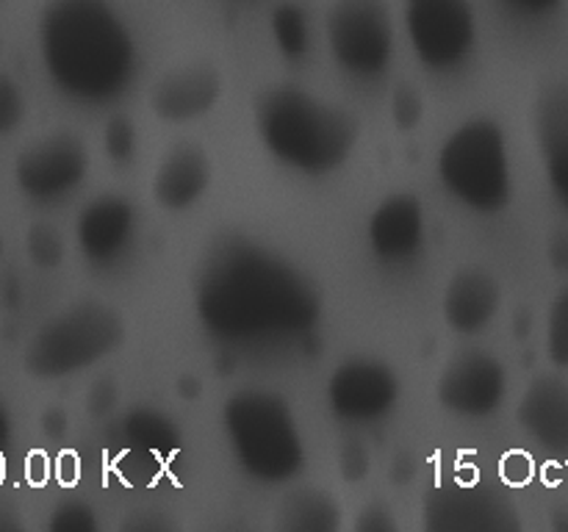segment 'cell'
Instances as JSON below:
<instances>
[{
  "label": "cell",
  "mask_w": 568,
  "mask_h": 532,
  "mask_svg": "<svg viewBox=\"0 0 568 532\" xmlns=\"http://www.w3.org/2000/svg\"><path fill=\"white\" fill-rule=\"evenodd\" d=\"M205 336L236 352L303 347L322 321V294L294 260L244 236L211 247L194 277Z\"/></svg>",
  "instance_id": "cell-1"
},
{
  "label": "cell",
  "mask_w": 568,
  "mask_h": 532,
  "mask_svg": "<svg viewBox=\"0 0 568 532\" xmlns=\"http://www.w3.org/2000/svg\"><path fill=\"white\" fill-rule=\"evenodd\" d=\"M37 48L55 92L83 109L120 103L136 83L139 42L111 0H48Z\"/></svg>",
  "instance_id": "cell-2"
},
{
  "label": "cell",
  "mask_w": 568,
  "mask_h": 532,
  "mask_svg": "<svg viewBox=\"0 0 568 532\" xmlns=\"http://www.w3.org/2000/svg\"><path fill=\"white\" fill-rule=\"evenodd\" d=\"M255 133L266 153L303 177L336 175L358 147V122L344 105L294 83L264 89L255 100Z\"/></svg>",
  "instance_id": "cell-3"
},
{
  "label": "cell",
  "mask_w": 568,
  "mask_h": 532,
  "mask_svg": "<svg viewBox=\"0 0 568 532\" xmlns=\"http://www.w3.org/2000/svg\"><path fill=\"white\" fill-rule=\"evenodd\" d=\"M222 432L239 471L258 485H288L308 463L297 413L270 388L233 391L222 405Z\"/></svg>",
  "instance_id": "cell-4"
},
{
  "label": "cell",
  "mask_w": 568,
  "mask_h": 532,
  "mask_svg": "<svg viewBox=\"0 0 568 532\" xmlns=\"http://www.w3.org/2000/svg\"><path fill=\"white\" fill-rule=\"evenodd\" d=\"M436 177L447 197L475 214H499L514 197L508 136L491 116H471L449 131L436 153Z\"/></svg>",
  "instance_id": "cell-5"
},
{
  "label": "cell",
  "mask_w": 568,
  "mask_h": 532,
  "mask_svg": "<svg viewBox=\"0 0 568 532\" xmlns=\"http://www.w3.org/2000/svg\"><path fill=\"white\" fill-rule=\"evenodd\" d=\"M120 310L100 299H81L48 316L22 349V369L31 380L53 382L81 375L125 344Z\"/></svg>",
  "instance_id": "cell-6"
},
{
  "label": "cell",
  "mask_w": 568,
  "mask_h": 532,
  "mask_svg": "<svg viewBox=\"0 0 568 532\" xmlns=\"http://www.w3.org/2000/svg\"><path fill=\"white\" fill-rule=\"evenodd\" d=\"M325 37L333 64L349 81L377 83L392 70L397 31L386 0H333Z\"/></svg>",
  "instance_id": "cell-7"
},
{
  "label": "cell",
  "mask_w": 568,
  "mask_h": 532,
  "mask_svg": "<svg viewBox=\"0 0 568 532\" xmlns=\"http://www.w3.org/2000/svg\"><path fill=\"white\" fill-rule=\"evenodd\" d=\"M403 25L416 61L433 75H455L477 50L471 0H403Z\"/></svg>",
  "instance_id": "cell-8"
},
{
  "label": "cell",
  "mask_w": 568,
  "mask_h": 532,
  "mask_svg": "<svg viewBox=\"0 0 568 532\" xmlns=\"http://www.w3.org/2000/svg\"><path fill=\"white\" fill-rule=\"evenodd\" d=\"M92 170L89 144L72 131H50L33 139L14 158V186L28 203L59 205L78 194Z\"/></svg>",
  "instance_id": "cell-9"
},
{
  "label": "cell",
  "mask_w": 568,
  "mask_h": 532,
  "mask_svg": "<svg viewBox=\"0 0 568 532\" xmlns=\"http://www.w3.org/2000/svg\"><path fill=\"white\" fill-rule=\"evenodd\" d=\"M403 380L381 358H347L325 382L327 410L347 427H375L397 410Z\"/></svg>",
  "instance_id": "cell-10"
},
{
  "label": "cell",
  "mask_w": 568,
  "mask_h": 532,
  "mask_svg": "<svg viewBox=\"0 0 568 532\" xmlns=\"http://www.w3.org/2000/svg\"><path fill=\"white\" fill-rule=\"evenodd\" d=\"M422 524L430 532H516L521 519L503 491L480 482H444L422 499Z\"/></svg>",
  "instance_id": "cell-11"
},
{
  "label": "cell",
  "mask_w": 568,
  "mask_h": 532,
  "mask_svg": "<svg viewBox=\"0 0 568 532\" xmlns=\"http://www.w3.org/2000/svg\"><path fill=\"white\" fill-rule=\"evenodd\" d=\"M508 397V369L486 349L455 355L436 380V402L460 421H486Z\"/></svg>",
  "instance_id": "cell-12"
},
{
  "label": "cell",
  "mask_w": 568,
  "mask_h": 532,
  "mask_svg": "<svg viewBox=\"0 0 568 532\" xmlns=\"http://www.w3.org/2000/svg\"><path fill=\"white\" fill-rule=\"evenodd\" d=\"M139 208L125 194H98L75 216L78 253L94 269H116L139 242Z\"/></svg>",
  "instance_id": "cell-13"
},
{
  "label": "cell",
  "mask_w": 568,
  "mask_h": 532,
  "mask_svg": "<svg viewBox=\"0 0 568 532\" xmlns=\"http://www.w3.org/2000/svg\"><path fill=\"white\" fill-rule=\"evenodd\" d=\"M366 247L388 269L416 264L427 247V208L419 194L394 192L383 197L366 219Z\"/></svg>",
  "instance_id": "cell-14"
},
{
  "label": "cell",
  "mask_w": 568,
  "mask_h": 532,
  "mask_svg": "<svg viewBox=\"0 0 568 532\" xmlns=\"http://www.w3.org/2000/svg\"><path fill=\"white\" fill-rule=\"evenodd\" d=\"M116 463L133 482H153L175 463L181 452V430L175 419L155 408H133L116 432Z\"/></svg>",
  "instance_id": "cell-15"
},
{
  "label": "cell",
  "mask_w": 568,
  "mask_h": 532,
  "mask_svg": "<svg viewBox=\"0 0 568 532\" xmlns=\"http://www.w3.org/2000/svg\"><path fill=\"white\" fill-rule=\"evenodd\" d=\"M225 83L211 64H186L164 72L150 92V109L166 125H189L209 116L222 100Z\"/></svg>",
  "instance_id": "cell-16"
},
{
  "label": "cell",
  "mask_w": 568,
  "mask_h": 532,
  "mask_svg": "<svg viewBox=\"0 0 568 532\" xmlns=\"http://www.w3.org/2000/svg\"><path fill=\"white\" fill-rule=\"evenodd\" d=\"M214 181V164L197 142H175L164 150L150 181L155 205L170 214H183L203 203Z\"/></svg>",
  "instance_id": "cell-17"
},
{
  "label": "cell",
  "mask_w": 568,
  "mask_h": 532,
  "mask_svg": "<svg viewBox=\"0 0 568 532\" xmlns=\"http://www.w3.org/2000/svg\"><path fill=\"white\" fill-rule=\"evenodd\" d=\"M503 308V286L486 266H460L449 275L442 294L444 325L455 336H480Z\"/></svg>",
  "instance_id": "cell-18"
},
{
  "label": "cell",
  "mask_w": 568,
  "mask_h": 532,
  "mask_svg": "<svg viewBox=\"0 0 568 532\" xmlns=\"http://www.w3.org/2000/svg\"><path fill=\"white\" fill-rule=\"evenodd\" d=\"M521 432L544 449L568 452V382L560 377H536L516 408Z\"/></svg>",
  "instance_id": "cell-19"
},
{
  "label": "cell",
  "mask_w": 568,
  "mask_h": 532,
  "mask_svg": "<svg viewBox=\"0 0 568 532\" xmlns=\"http://www.w3.org/2000/svg\"><path fill=\"white\" fill-rule=\"evenodd\" d=\"M536 139L544 172L568 214V86H552L536 105Z\"/></svg>",
  "instance_id": "cell-20"
},
{
  "label": "cell",
  "mask_w": 568,
  "mask_h": 532,
  "mask_svg": "<svg viewBox=\"0 0 568 532\" xmlns=\"http://www.w3.org/2000/svg\"><path fill=\"white\" fill-rule=\"evenodd\" d=\"M342 524L338 499L320 488H288L275 504V530L281 532H338Z\"/></svg>",
  "instance_id": "cell-21"
},
{
  "label": "cell",
  "mask_w": 568,
  "mask_h": 532,
  "mask_svg": "<svg viewBox=\"0 0 568 532\" xmlns=\"http://www.w3.org/2000/svg\"><path fill=\"white\" fill-rule=\"evenodd\" d=\"M272 42L286 61H303L311 53V22L303 6L283 0L270 17Z\"/></svg>",
  "instance_id": "cell-22"
},
{
  "label": "cell",
  "mask_w": 568,
  "mask_h": 532,
  "mask_svg": "<svg viewBox=\"0 0 568 532\" xmlns=\"http://www.w3.org/2000/svg\"><path fill=\"white\" fill-rule=\"evenodd\" d=\"M22 244H26L28 260L39 272H55L67 258V238L53 222H31Z\"/></svg>",
  "instance_id": "cell-23"
},
{
  "label": "cell",
  "mask_w": 568,
  "mask_h": 532,
  "mask_svg": "<svg viewBox=\"0 0 568 532\" xmlns=\"http://www.w3.org/2000/svg\"><path fill=\"white\" fill-rule=\"evenodd\" d=\"M103 150L109 155L111 164L116 166H128L133 164L136 158V150H139V136H136V125L133 120L128 116L116 114L105 122V131H103Z\"/></svg>",
  "instance_id": "cell-24"
},
{
  "label": "cell",
  "mask_w": 568,
  "mask_h": 532,
  "mask_svg": "<svg viewBox=\"0 0 568 532\" xmlns=\"http://www.w3.org/2000/svg\"><path fill=\"white\" fill-rule=\"evenodd\" d=\"M28 116V98L22 83L9 72H0V139L22 127Z\"/></svg>",
  "instance_id": "cell-25"
},
{
  "label": "cell",
  "mask_w": 568,
  "mask_h": 532,
  "mask_svg": "<svg viewBox=\"0 0 568 532\" xmlns=\"http://www.w3.org/2000/svg\"><path fill=\"white\" fill-rule=\"evenodd\" d=\"M388 111L399 133H414L425 120V98L414 83H397L388 100Z\"/></svg>",
  "instance_id": "cell-26"
},
{
  "label": "cell",
  "mask_w": 568,
  "mask_h": 532,
  "mask_svg": "<svg viewBox=\"0 0 568 532\" xmlns=\"http://www.w3.org/2000/svg\"><path fill=\"white\" fill-rule=\"evenodd\" d=\"M547 355L558 369H568V288L560 291L549 305Z\"/></svg>",
  "instance_id": "cell-27"
},
{
  "label": "cell",
  "mask_w": 568,
  "mask_h": 532,
  "mask_svg": "<svg viewBox=\"0 0 568 532\" xmlns=\"http://www.w3.org/2000/svg\"><path fill=\"white\" fill-rule=\"evenodd\" d=\"M100 526L98 513L83 499H64L50 510L48 530L50 532H94Z\"/></svg>",
  "instance_id": "cell-28"
},
{
  "label": "cell",
  "mask_w": 568,
  "mask_h": 532,
  "mask_svg": "<svg viewBox=\"0 0 568 532\" xmlns=\"http://www.w3.org/2000/svg\"><path fill=\"white\" fill-rule=\"evenodd\" d=\"M120 399H122L120 382H116L114 377H98V380L87 388L83 408H87V416L92 421H105L114 416Z\"/></svg>",
  "instance_id": "cell-29"
},
{
  "label": "cell",
  "mask_w": 568,
  "mask_h": 532,
  "mask_svg": "<svg viewBox=\"0 0 568 532\" xmlns=\"http://www.w3.org/2000/svg\"><path fill=\"white\" fill-rule=\"evenodd\" d=\"M372 471V452L358 438H347L338 449V474L344 482H364Z\"/></svg>",
  "instance_id": "cell-30"
},
{
  "label": "cell",
  "mask_w": 568,
  "mask_h": 532,
  "mask_svg": "<svg viewBox=\"0 0 568 532\" xmlns=\"http://www.w3.org/2000/svg\"><path fill=\"white\" fill-rule=\"evenodd\" d=\"M355 532H397L399 524L386 504H366L353 521Z\"/></svg>",
  "instance_id": "cell-31"
},
{
  "label": "cell",
  "mask_w": 568,
  "mask_h": 532,
  "mask_svg": "<svg viewBox=\"0 0 568 532\" xmlns=\"http://www.w3.org/2000/svg\"><path fill=\"white\" fill-rule=\"evenodd\" d=\"M170 526H172V519H164L159 510H153L150 515H148V510H139V513L125 515V521H122V530H136V532L170 530Z\"/></svg>",
  "instance_id": "cell-32"
},
{
  "label": "cell",
  "mask_w": 568,
  "mask_h": 532,
  "mask_svg": "<svg viewBox=\"0 0 568 532\" xmlns=\"http://www.w3.org/2000/svg\"><path fill=\"white\" fill-rule=\"evenodd\" d=\"M510 11L521 17H547L564 6V0H503Z\"/></svg>",
  "instance_id": "cell-33"
},
{
  "label": "cell",
  "mask_w": 568,
  "mask_h": 532,
  "mask_svg": "<svg viewBox=\"0 0 568 532\" xmlns=\"http://www.w3.org/2000/svg\"><path fill=\"white\" fill-rule=\"evenodd\" d=\"M549 260L558 272H568V233L558 231L549 238Z\"/></svg>",
  "instance_id": "cell-34"
},
{
  "label": "cell",
  "mask_w": 568,
  "mask_h": 532,
  "mask_svg": "<svg viewBox=\"0 0 568 532\" xmlns=\"http://www.w3.org/2000/svg\"><path fill=\"white\" fill-rule=\"evenodd\" d=\"M11 432H14V424H11V410L0 402V454H3V447L11 441Z\"/></svg>",
  "instance_id": "cell-35"
},
{
  "label": "cell",
  "mask_w": 568,
  "mask_h": 532,
  "mask_svg": "<svg viewBox=\"0 0 568 532\" xmlns=\"http://www.w3.org/2000/svg\"><path fill=\"white\" fill-rule=\"evenodd\" d=\"M6 526H17V521L9 515H0V530H6Z\"/></svg>",
  "instance_id": "cell-36"
},
{
  "label": "cell",
  "mask_w": 568,
  "mask_h": 532,
  "mask_svg": "<svg viewBox=\"0 0 568 532\" xmlns=\"http://www.w3.org/2000/svg\"><path fill=\"white\" fill-rule=\"evenodd\" d=\"M0 3H3V0H0Z\"/></svg>",
  "instance_id": "cell-37"
}]
</instances>
